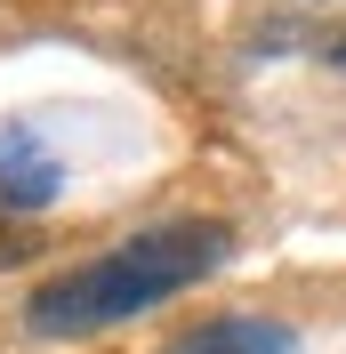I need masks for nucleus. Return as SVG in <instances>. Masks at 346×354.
<instances>
[{
	"label": "nucleus",
	"instance_id": "nucleus-1",
	"mask_svg": "<svg viewBox=\"0 0 346 354\" xmlns=\"http://www.w3.org/2000/svg\"><path fill=\"white\" fill-rule=\"evenodd\" d=\"M226 250H234V225H217V218L145 225L129 242H113L97 258L65 266V274H48L24 298V322H33V338H97L113 322H129V314L161 306V298H177V290H194L201 274H217Z\"/></svg>",
	"mask_w": 346,
	"mask_h": 354
},
{
	"label": "nucleus",
	"instance_id": "nucleus-2",
	"mask_svg": "<svg viewBox=\"0 0 346 354\" xmlns=\"http://www.w3.org/2000/svg\"><path fill=\"white\" fill-rule=\"evenodd\" d=\"M57 185H65L57 145H48L33 121H8V129H0V209H8V218H17V209H41Z\"/></svg>",
	"mask_w": 346,
	"mask_h": 354
},
{
	"label": "nucleus",
	"instance_id": "nucleus-3",
	"mask_svg": "<svg viewBox=\"0 0 346 354\" xmlns=\"http://www.w3.org/2000/svg\"><path fill=\"white\" fill-rule=\"evenodd\" d=\"M161 354H290V330L266 322V314H217V322H201V330L170 338Z\"/></svg>",
	"mask_w": 346,
	"mask_h": 354
},
{
	"label": "nucleus",
	"instance_id": "nucleus-4",
	"mask_svg": "<svg viewBox=\"0 0 346 354\" xmlns=\"http://www.w3.org/2000/svg\"><path fill=\"white\" fill-rule=\"evenodd\" d=\"M17 258H33V225L0 209V266H17Z\"/></svg>",
	"mask_w": 346,
	"mask_h": 354
}]
</instances>
